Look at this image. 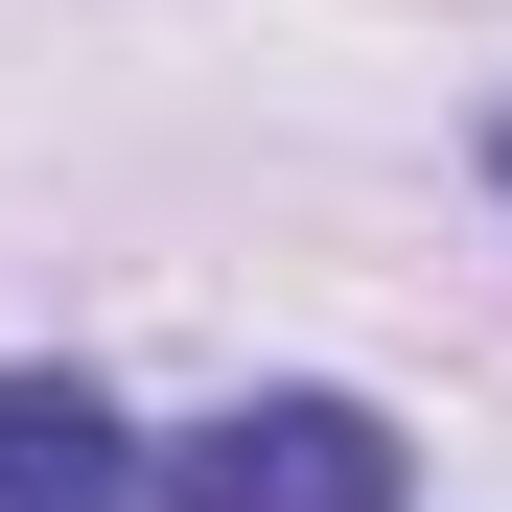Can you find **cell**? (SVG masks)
Listing matches in <instances>:
<instances>
[{
  "instance_id": "1",
  "label": "cell",
  "mask_w": 512,
  "mask_h": 512,
  "mask_svg": "<svg viewBox=\"0 0 512 512\" xmlns=\"http://www.w3.org/2000/svg\"><path fill=\"white\" fill-rule=\"evenodd\" d=\"M163 512H396L373 396H233L210 443H163Z\"/></svg>"
},
{
  "instance_id": "3",
  "label": "cell",
  "mask_w": 512,
  "mask_h": 512,
  "mask_svg": "<svg viewBox=\"0 0 512 512\" xmlns=\"http://www.w3.org/2000/svg\"><path fill=\"white\" fill-rule=\"evenodd\" d=\"M489 163H512V140H489Z\"/></svg>"
},
{
  "instance_id": "2",
  "label": "cell",
  "mask_w": 512,
  "mask_h": 512,
  "mask_svg": "<svg viewBox=\"0 0 512 512\" xmlns=\"http://www.w3.org/2000/svg\"><path fill=\"white\" fill-rule=\"evenodd\" d=\"M0 512H140V443L94 373H0Z\"/></svg>"
}]
</instances>
